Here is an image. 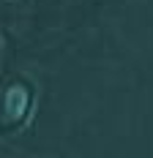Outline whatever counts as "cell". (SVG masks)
<instances>
[{"instance_id": "cell-1", "label": "cell", "mask_w": 153, "mask_h": 158, "mask_svg": "<svg viewBox=\"0 0 153 158\" xmlns=\"http://www.w3.org/2000/svg\"><path fill=\"white\" fill-rule=\"evenodd\" d=\"M25 109H28V93H25V87H11L8 95H6V112H8V117L19 120L25 114Z\"/></svg>"}]
</instances>
